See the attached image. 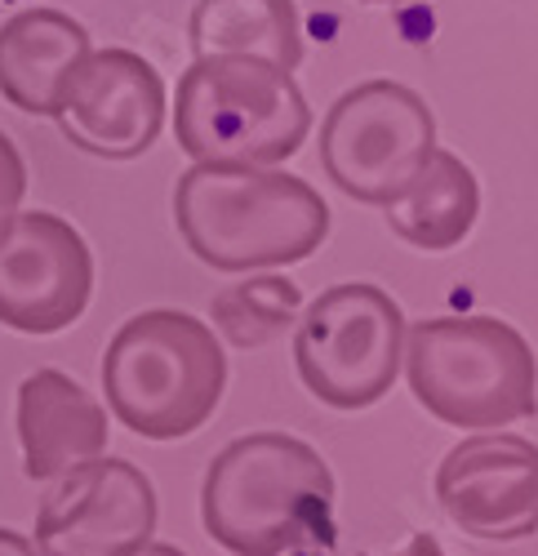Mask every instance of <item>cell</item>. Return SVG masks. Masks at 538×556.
<instances>
[{"mask_svg": "<svg viewBox=\"0 0 538 556\" xmlns=\"http://www.w3.org/2000/svg\"><path fill=\"white\" fill-rule=\"evenodd\" d=\"M334 472L298 437L254 432L218 450L201 485L205 534L232 556L334 543Z\"/></svg>", "mask_w": 538, "mask_h": 556, "instance_id": "obj_1", "label": "cell"}, {"mask_svg": "<svg viewBox=\"0 0 538 556\" xmlns=\"http://www.w3.org/2000/svg\"><path fill=\"white\" fill-rule=\"evenodd\" d=\"M174 223L205 267L258 271L317 254L330 237V205L281 169L192 165L174 182Z\"/></svg>", "mask_w": 538, "mask_h": 556, "instance_id": "obj_2", "label": "cell"}, {"mask_svg": "<svg viewBox=\"0 0 538 556\" xmlns=\"http://www.w3.org/2000/svg\"><path fill=\"white\" fill-rule=\"evenodd\" d=\"M228 388L218 334L192 312L152 307L129 316L103 352L107 405L133 437L178 441L201 432Z\"/></svg>", "mask_w": 538, "mask_h": 556, "instance_id": "obj_3", "label": "cell"}, {"mask_svg": "<svg viewBox=\"0 0 538 556\" xmlns=\"http://www.w3.org/2000/svg\"><path fill=\"white\" fill-rule=\"evenodd\" d=\"M406 379L432 419L499 432L538 409V361L499 316H432L406 334Z\"/></svg>", "mask_w": 538, "mask_h": 556, "instance_id": "obj_4", "label": "cell"}, {"mask_svg": "<svg viewBox=\"0 0 538 556\" xmlns=\"http://www.w3.org/2000/svg\"><path fill=\"white\" fill-rule=\"evenodd\" d=\"M311 129L294 72L262 59H192L174 94V138L196 165L277 169Z\"/></svg>", "mask_w": 538, "mask_h": 556, "instance_id": "obj_5", "label": "cell"}, {"mask_svg": "<svg viewBox=\"0 0 538 556\" xmlns=\"http://www.w3.org/2000/svg\"><path fill=\"white\" fill-rule=\"evenodd\" d=\"M406 312L387 290L366 281L334 286L294 330L298 379L330 409H370L406 365Z\"/></svg>", "mask_w": 538, "mask_h": 556, "instance_id": "obj_6", "label": "cell"}, {"mask_svg": "<svg viewBox=\"0 0 538 556\" xmlns=\"http://www.w3.org/2000/svg\"><path fill=\"white\" fill-rule=\"evenodd\" d=\"M436 152L432 108L410 85L366 80L325 112L321 165L351 201L392 205Z\"/></svg>", "mask_w": 538, "mask_h": 556, "instance_id": "obj_7", "label": "cell"}, {"mask_svg": "<svg viewBox=\"0 0 538 556\" xmlns=\"http://www.w3.org/2000/svg\"><path fill=\"white\" fill-rule=\"evenodd\" d=\"M156 534V490L125 458H89L50 481L36 507L40 556H133Z\"/></svg>", "mask_w": 538, "mask_h": 556, "instance_id": "obj_8", "label": "cell"}, {"mask_svg": "<svg viewBox=\"0 0 538 556\" xmlns=\"http://www.w3.org/2000/svg\"><path fill=\"white\" fill-rule=\"evenodd\" d=\"M94 294V254L59 214H18L0 237V326L18 334H59Z\"/></svg>", "mask_w": 538, "mask_h": 556, "instance_id": "obj_9", "label": "cell"}, {"mask_svg": "<svg viewBox=\"0 0 538 556\" xmlns=\"http://www.w3.org/2000/svg\"><path fill=\"white\" fill-rule=\"evenodd\" d=\"M436 503L485 543L538 534V445L516 432H472L440 458Z\"/></svg>", "mask_w": 538, "mask_h": 556, "instance_id": "obj_10", "label": "cell"}, {"mask_svg": "<svg viewBox=\"0 0 538 556\" xmlns=\"http://www.w3.org/2000/svg\"><path fill=\"white\" fill-rule=\"evenodd\" d=\"M54 121L67 134V143L89 156H143L165 125L161 72L133 50H94L72 72Z\"/></svg>", "mask_w": 538, "mask_h": 556, "instance_id": "obj_11", "label": "cell"}, {"mask_svg": "<svg viewBox=\"0 0 538 556\" xmlns=\"http://www.w3.org/2000/svg\"><path fill=\"white\" fill-rule=\"evenodd\" d=\"M18 441L23 472L31 481H59L107 450V414L63 369H36L18 388Z\"/></svg>", "mask_w": 538, "mask_h": 556, "instance_id": "obj_12", "label": "cell"}, {"mask_svg": "<svg viewBox=\"0 0 538 556\" xmlns=\"http://www.w3.org/2000/svg\"><path fill=\"white\" fill-rule=\"evenodd\" d=\"M89 54V31L72 14L23 10L0 27V99L27 116H54L72 72Z\"/></svg>", "mask_w": 538, "mask_h": 556, "instance_id": "obj_13", "label": "cell"}, {"mask_svg": "<svg viewBox=\"0 0 538 556\" xmlns=\"http://www.w3.org/2000/svg\"><path fill=\"white\" fill-rule=\"evenodd\" d=\"M192 59H262L281 72L303 63L294 0H196L188 23Z\"/></svg>", "mask_w": 538, "mask_h": 556, "instance_id": "obj_14", "label": "cell"}, {"mask_svg": "<svg viewBox=\"0 0 538 556\" xmlns=\"http://www.w3.org/2000/svg\"><path fill=\"white\" fill-rule=\"evenodd\" d=\"M476 214H481L476 174L454 152L436 148L419 169V178L387 205V227L414 250L445 254L467 241Z\"/></svg>", "mask_w": 538, "mask_h": 556, "instance_id": "obj_15", "label": "cell"}, {"mask_svg": "<svg viewBox=\"0 0 538 556\" xmlns=\"http://www.w3.org/2000/svg\"><path fill=\"white\" fill-rule=\"evenodd\" d=\"M294 312H298V286L281 281V276H258V281H245L214 299L218 330L241 348H254L281 334L294 320Z\"/></svg>", "mask_w": 538, "mask_h": 556, "instance_id": "obj_16", "label": "cell"}, {"mask_svg": "<svg viewBox=\"0 0 538 556\" xmlns=\"http://www.w3.org/2000/svg\"><path fill=\"white\" fill-rule=\"evenodd\" d=\"M23 197H27V165L14 148V138L0 129V237H5L14 218L23 214Z\"/></svg>", "mask_w": 538, "mask_h": 556, "instance_id": "obj_17", "label": "cell"}, {"mask_svg": "<svg viewBox=\"0 0 538 556\" xmlns=\"http://www.w3.org/2000/svg\"><path fill=\"white\" fill-rule=\"evenodd\" d=\"M0 556H40V547L14 530H0Z\"/></svg>", "mask_w": 538, "mask_h": 556, "instance_id": "obj_18", "label": "cell"}, {"mask_svg": "<svg viewBox=\"0 0 538 556\" xmlns=\"http://www.w3.org/2000/svg\"><path fill=\"white\" fill-rule=\"evenodd\" d=\"M387 556H445V547L432 539V534H414L400 552H387Z\"/></svg>", "mask_w": 538, "mask_h": 556, "instance_id": "obj_19", "label": "cell"}, {"mask_svg": "<svg viewBox=\"0 0 538 556\" xmlns=\"http://www.w3.org/2000/svg\"><path fill=\"white\" fill-rule=\"evenodd\" d=\"M133 556H183L178 547H169V543H148V547H139Z\"/></svg>", "mask_w": 538, "mask_h": 556, "instance_id": "obj_20", "label": "cell"}, {"mask_svg": "<svg viewBox=\"0 0 538 556\" xmlns=\"http://www.w3.org/2000/svg\"><path fill=\"white\" fill-rule=\"evenodd\" d=\"M370 5H400V0H370Z\"/></svg>", "mask_w": 538, "mask_h": 556, "instance_id": "obj_21", "label": "cell"}]
</instances>
